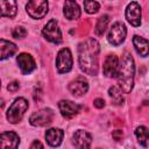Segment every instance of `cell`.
<instances>
[{
    "instance_id": "cell-1",
    "label": "cell",
    "mask_w": 149,
    "mask_h": 149,
    "mask_svg": "<svg viewBox=\"0 0 149 149\" xmlns=\"http://www.w3.org/2000/svg\"><path fill=\"white\" fill-rule=\"evenodd\" d=\"M99 42L90 37L78 45V62L81 71L86 74L95 76L99 71Z\"/></svg>"
},
{
    "instance_id": "cell-2",
    "label": "cell",
    "mask_w": 149,
    "mask_h": 149,
    "mask_svg": "<svg viewBox=\"0 0 149 149\" xmlns=\"http://www.w3.org/2000/svg\"><path fill=\"white\" fill-rule=\"evenodd\" d=\"M134 74H135L134 59L129 52H125L121 58V63H120V68L116 77L119 87L123 93H130V91L133 90Z\"/></svg>"
},
{
    "instance_id": "cell-3",
    "label": "cell",
    "mask_w": 149,
    "mask_h": 149,
    "mask_svg": "<svg viewBox=\"0 0 149 149\" xmlns=\"http://www.w3.org/2000/svg\"><path fill=\"white\" fill-rule=\"evenodd\" d=\"M28 107H29V104L24 98H22V97L16 98L12 102V105L9 106V108L7 111V114H6L7 120L13 125L20 122L22 120L26 111L28 109Z\"/></svg>"
},
{
    "instance_id": "cell-4",
    "label": "cell",
    "mask_w": 149,
    "mask_h": 149,
    "mask_svg": "<svg viewBox=\"0 0 149 149\" xmlns=\"http://www.w3.org/2000/svg\"><path fill=\"white\" fill-rule=\"evenodd\" d=\"M126 35H127L126 26L122 22H115L109 28V31H108V35H107V40L112 45L118 47L125 41Z\"/></svg>"
},
{
    "instance_id": "cell-5",
    "label": "cell",
    "mask_w": 149,
    "mask_h": 149,
    "mask_svg": "<svg viewBox=\"0 0 149 149\" xmlns=\"http://www.w3.org/2000/svg\"><path fill=\"white\" fill-rule=\"evenodd\" d=\"M42 34H43V37L51 42V43H55V44H59L63 38H62V31L58 27V22L56 20H50L43 28L42 30Z\"/></svg>"
},
{
    "instance_id": "cell-6",
    "label": "cell",
    "mask_w": 149,
    "mask_h": 149,
    "mask_svg": "<svg viewBox=\"0 0 149 149\" xmlns=\"http://www.w3.org/2000/svg\"><path fill=\"white\" fill-rule=\"evenodd\" d=\"M72 64H73V61H72V55H71L70 49H68V48L61 49L56 57L57 71L59 73H66V72L71 71Z\"/></svg>"
},
{
    "instance_id": "cell-7",
    "label": "cell",
    "mask_w": 149,
    "mask_h": 149,
    "mask_svg": "<svg viewBox=\"0 0 149 149\" xmlns=\"http://www.w3.org/2000/svg\"><path fill=\"white\" fill-rule=\"evenodd\" d=\"M48 1L45 0H31L27 3L26 10L33 19H42L48 13Z\"/></svg>"
},
{
    "instance_id": "cell-8",
    "label": "cell",
    "mask_w": 149,
    "mask_h": 149,
    "mask_svg": "<svg viewBox=\"0 0 149 149\" xmlns=\"http://www.w3.org/2000/svg\"><path fill=\"white\" fill-rule=\"evenodd\" d=\"M54 112L50 108H42L33 113L29 118V123L34 127H43L49 125L52 121Z\"/></svg>"
},
{
    "instance_id": "cell-9",
    "label": "cell",
    "mask_w": 149,
    "mask_h": 149,
    "mask_svg": "<svg viewBox=\"0 0 149 149\" xmlns=\"http://www.w3.org/2000/svg\"><path fill=\"white\" fill-rule=\"evenodd\" d=\"M126 19L127 21L134 26V27H139L141 24V6L136 2V1H132L130 3H128L126 12H125Z\"/></svg>"
},
{
    "instance_id": "cell-10",
    "label": "cell",
    "mask_w": 149,
    "mask_h": 149,
    "mask_svg": "<svg viewBox=\"0 0 149 149\" xmlns=\"http://www.w3.org/2000/svg\"><path fill=\"white\" fill-rule=\"evenodd\" d=\"M119 68H120L119 58L115 55H108L102 64V72L106 77L114 78V77H118Z\"/></svg>"
},
{
    "instance_id": "cell-11",
    "label": "cell",
    "mask_w": 149,
    "mask_h": 149,
    "mask_svg": "<svg viewBox=\"0 0 149 149\" xmlns=\"http://www.w3.org/2000/svg\"><path fill=\"white\" fill-rule=\"evenodd\" d=\"M72 142L77 149H90L92 143V136L86 130L79 129L73 134Z\"/></svg>"
},
{
    "instance_id": "cell-12",
    "label": "cell",
    "mask_w": 149,
    "mask_h": 149,
    "mask_svg": "<svg viewBox=\"0 0 149 149\" xmlns=\"http://www.w3.org/2000/svg\"><path fill=\"white\" fill-rule=\"evenodd\" d=\"M16 62H17V65H19L20 70L24 74L31 73L36 69V63H35L33 56L29 55V54H26V52L20 54L16 57Z\"/></svg>"
},
{
    "instance_id": "cell-13",
    "label": "cell",
    "mask_w": 149,
    "mask_h": 149,
    "mask_svg": "<svg viewBox=\"0 0 149 149\" xmlns=\"http://www.w3.org/2000/svg\"><path fill=\"white\" fill-rule=\"evenodd\" d=\"M58 108L61 111V114L66 118V119H71L73 116H76L79 111H80V106L71 100H61L58 102Z\"/></svg>"
},
{
    "instance_id": "cell-14",
    "label": "cell",
    "mask_w": 149,
    "mask_h": 149,
    "mask_svg": "<svg viewBox=\"0 0 149 149\" xmlns=\"http://www.w3.org/2000/svg\"><path fill=\"white\" fill-rule=\"evenodd\" d=\"M1 149H16L20 144V137L14 132H3L0 136Z\"/></svg>"
},
{
    "instance_id": "cell-15",
    "label": "cell",
    "mask_w": 149,
    "mask_h": 149,
    "mask_svg": "<svg viewBox=\"0 0 149 149\" xmlns=\"http://www.w3.org/2000/svg\"><path fill=\"white\" fill-rule=\"evenodd\" d=\"M88 90V83L84 77H77L69 84V91L77 97L85 94Z\"/></svg>"
},
{
    "instance_id": "cell-16",
    "label": "cell",
    "mask_w": 149,
    "mask_h": 149,
    "mask_svg": "<svg viewBox=\"0 0 149 149\" xmlns=\"http://www.w3.org/2000/svg\"><path fill=\"white\" fill-rule=\"evenodd\" d=\"M63 136L64 133L59 128H49L45 132V140L51 147H58L63 141Z\"/></svg>"
},
{
    "instance_id": "cell-17",
    "label": "cell",
    "mask_w": 149,
    "mask_h": 149,
    "mask_svg": "<svg viewBox=\"0 0 149 149\" xmlns=\"http://www.w3.org/2000/svg\"><path fill=\"white\" fill-rule=\"evenodd\" d=\"M63 13L68 20H77L80 16V8L77 2L68 0L64 2Z\"/></svg>"
},
{
    "instance_id": "cell-18",
    "label": "cell",
    "mask_w": 149,
    "mask_h": 149,
    "mask_svg": "<svg viewBox=\"0 0 149 149\" xmlns=\"http://www.w3.org/2000/svg\"><path fill=\"white\" fill-rule=\"evenodd\" d=\"M133 45L136 50V52L142 56V57H146L149 55V41L141 37V36H137L135 35L133 37Z\"/></svg>"
},
{
    "instance_id": "cell-19",
    "label": "cell",
    "mask_w": 149,
    "mask_h": 149,
    "mask_svg": "<svg viewBox=\"0 0 149 149\" xmlns=\"http://www.w3.org/2000/svg\"><path fill=\"white\" fill-rule=\"evenodd\" d=\"M17 50V47L13 43V42H9V41H6L3 38L0 40V51H1V55H0V59H6L10 56H13Z\"/></svg>"
},
{
    "instance_id": "cell-20",
    "label": "cell",
    "mask_w": 149,
    "mask_h": 149,
    "mask_svg": "<svg viewBox=\"0 0 149 149\" xmlns=\"http://www.w3.org/2000/svg\"><path fill=\"white\" fill-rule=\"evenodd\" d=\"M0 7H1V16H6V17H14L16 15L17 12V7H16V2L13 0L9 1H0Z\"/></svg>"
},
{
    "instance_id": "cell-21",
    "label": "cell",
    "mask_w": 149,
    "mask_h": 149,
    "mask_svg": "<svg viewBox=\"0 0 149 149\" xmlns=\"http://www.w3.org/2000/svg\"><path fill=\"white\" fill-rule=\"evenodd\" d=\"M135 135L137 137V141L141 146L147 147L149 144V130L144 126H139L135 129Z\"/></svg>"
},
{
    "instance_id": "cell-22",
    "label": "cell",
    "mask_w": 149,
    "mask_h": 149,
    "mask_svg": "<svg viewBox=\"0 0 149 149\" xmlns=\"http://www.w3.org/2000/svg\"><path fill=\"white\" fill-rule=\"evenodd\" d=\"M108 22H109V16H108V15H106V14H105V15L100 16V17L98 19V21H97V24H95V29H94L95 35L101 36V35L105 33V30H106V28H107Z\"/></svg>"
},
{
    "instance_id": "cell-23",
    "label": "cell",
    "mask_w": 149,
    "mask_h": 149,
    "mask_svg": "<svg viewBox=\"0 0 149 149\" xmlns=\"http://www.w3.org/2000/svg\"><path fill=\"white\" fill-rule=\"evenodd\" d=\"M108 94L113 101L114 105H122L123 104V97L121 94V90L116 86H112L108 90Z\"/></svg>"
},
{
    "instance_id": "cell-24",
    "label": "cell",
    "mask_w": 149,
    "mask_h": 149,
    "mask_svg": "<svg viewBox=\"0 0 149 149\" xmlns=\"http://www.w3.org/2000/svg\"><path fill=\"white\" fill-rule=\"evenodd\" d=\"M84 8L85 12L88 14H95L99 8H100V3L98 1H92V0H86L84 1Z\"/></svg>"
},
{
    "instance_id": "cell-25",
    "label": "cell",
    "mask_w": 149,
    "mask_h": 149,
    "mask_svg": "<svg viewBox=\"0 0 149 149\" xmlns=\"http://www.w3.org/2000/svg\"><path fill=\"white\" fill-rule=\"evenodd\" d=\"M12 35H13L14 38H23V37L27 36V30H26L23 27L19 26V27H15V28L13 29Z\"/></svg>"
},
{
    "instance_id": "cell-26",
    "label": "cell",
    "mask_w": 149,
    "mask_h": 149,
    "mask_svg": "<svg viewBox=\"0 0 149 149\" xmlns=\"http://www.w3.org/2000/svg\"><path fill=\"white\" fill-rule=\"evenodd\" d=\"M19 87H20V85H19L17 81H12V83H9V85L7 86L8 91H10V92H16V91L19 90Z\"/></svg>"
},
{
    "instance_id": "cell-27",
    "label": "cell",
    "mask_w": 149,
    "mask_h": 149,
    "mask_svg": "<svg viewBox=\"0 0 149 149\" xmlns=\"http://www.w3.org/2000/svg\"><path fill=\"white\" fill-rule=\"evenodd\" d=\"M29 149H44V147H43V144H42L40 141L35 140V141H33V143L30 144Z\"/></svg>"
},
{
    "instance_id": "cell-28",
    "label": "cell",
    "mask_w": 149,
    "mask_h": 149,
    "mask_svg": "<svg viewBox=\"0 0 149 149\" xmlns=\"http://www.w3.org/2000/svg\"><path fill=\"white\" fill-rule=\"evenodd\" d=\"M93 105L97 107V108H102L105 106V100L101 99V98H97L94 101H93Z\"/></svg>"
},
{
    "instance_id": "cell-29",
    "label": "cell",
    "mask_w": 149,
    "mask_h": 149,
    "mask_svg": "<svg viewBox=\"0 0 149 149\" xmlns=\"http://www.w3.org/2000/svg\"><path fill=\"white\" fill-rule=\"evenodd\" d=\"M113 137H114V140L119 141V140L122 137V132H121V130H115V132L113 133Z\"/></svg>"
}]
</instances>
